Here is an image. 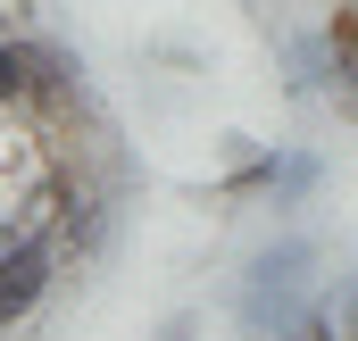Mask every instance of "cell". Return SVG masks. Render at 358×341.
<instances>
[{"mask_svg":"<svg viewBox=\"0 0 358 341\" xmlns=\"http://www.w3.org/2000/svg\"><path fill=\"white\" fill-rule=\"evenodd\" d=\"M59 242H50V225H17V233H0V333H17L34 308H42V291L59 283Z\"/></svg>","mask_w":358,"mask_h":341,"instance_id":"obj_1","label":"cell"},{"mask_svg":"<svg viewBox=\"0 0 358 341\" xmlns=\"http://www.w3.org/2000/svg\"><path fill=\"white\" fill-rule=\"evenodd\" d=\"M317 183H325V167H317L308 150H275V191H267L275 208H292V200H308Z\"/></svg>","mask_w":358,"mask_h":341,"instance_id":"obj_4","label":"cell"},{"mask_svg":"<svg viewBox=\"0 0 358 341\" xmlns=\"http://www.w3.org/2000/svg\"><path fill=\"white\" fill-rule=\"evenodd\" d=\"M308 275H317V242L308 233H283V242H267V250L250 258L242 291H308Z\"/></svg>","mask_w":358,"mask_h":341,"instance_id":"obj_3","label":"cell"},{"mask_svg":"<svg viewBox=\"0 0 358 341\" xmlns=\"http://www.w3.org/2000/svg\"><path fill=\"white\" fill-rule=\"evenodd\" d=\"M150 341H200V317H192V308H176V317H167Z\"/></svg>","mask_w":358,"mask_h":341,"instance_id":"obj_9","label":"cell"},{"mask_svg":"<svg viewBox=\"0 0 358 341\" xmlns=\"http://www.w3.org/2000/svg\"><path fill=\"white\" fill-rule=\"evenodd\" d=\"M334 317H342V341H358V283L342 291V300H334Z\"/></svg>","mask_w":358,"mask_h":341,"instance_id":"obj_10","label":"cell"},{"mask_svg":"<svg viewBox=\"0 0 358 341\" xmlns=\"http://www.w3.org/2000/svg\"><path fill=\"white\" fill-rule=\"evenodd\" d=\"M283 341H342V317H334V300H308V308L283 325Z\"/></svg>","mask_w":358,"mask_h":341,"instance_id":"obj_6","label":"cell"},{"mask_svg":"<svg viewBox=\"0 0 358 341\" xmlns=\"http://www.w3.org/2000/svg\"><path fill=\"white\" fill-rule=\"evenodd\" d=\"M34 92H42V34L0 25V117H34Z\"/></svg>","mask_w":358,"mask_h":341,"instance_id":"obj_2","label":"cell"},{"mask_svg":"<svg viewBox=\"0 0 358 341\" xmlns=\"http://www.w3.org/2000/svg\"><path fill=\"white\" fill-rule=\"evenodd\" d=\"M325 42H334V59H342V67H358V0H342V8L325 17Z\"/></svg>","mask_w":358,"mask_h":341,"instance_id":"obj_7","label":"cell"},{"mask_svg":"<svg viewBox=\"0 0 358 341\" xmlns=\"http://www.w3.org/2000/svg\"><path fill=\"white\" fill-rule=\"evenodd\" d=\"M325 92H334V108L358 125V67H334V84H325Z\"/></svg>","mask_w":358,"mask_h":341,"instance_id":"obj_8","label":"cell"},{"mask_svg":"<svg viewBox=\"0 0 358 341\" xmlns=\"http://www.w3.org/2000/svg\"><path fill=\"white\" fill-rule=\"evenodd\" d=\"M259 191H275V150H242L234 175L217 183V200H259Z\"/></svg>","mask_w":358,"mask_h":341,"instance_id":"obj_5","label":"cell"}]
</instances>
